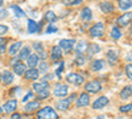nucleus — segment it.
<instances>
[{
  "mask_svg": "<svg viewBox=\"0 0 132 119\" xmlns=\"http://www.w3.org/2000/svg\"><path fill=\"white\" fill-rule=\"evenodd\" d=\"M37 119H58L57 111L50 106H45L37 111Z\"/></svg>",
  "mask_w": 132,
  "mask_h": 119,
  "instance_id": "f257e3e1",
  "label": "nucleus"
},
{
  "mask_svg": "<svg viewBox=\"0 0 132 119\" xmlns=\"http://www.w3.org/2000/svg\"><path fill=\"white\" fill-rule=\"evenodd\" d=\"M66 82L70 83V85H74V86H81L83 82H85V78L82 77L81 74L78 73H68L65 77Z\"/></svg>",
  "mask_w": 132,
  "mask_h": 119,
  "instance_id": "f03ea898",
  "label": "nucleus"
},
{
  "mask_svg": "<svg viewBox=\"0 0 132 119\" xmlns=\"http://www.w3.org/2000/svg\"><path fill=\"white\" fill-rule=\"evenodd\" d=\"M104 33V24L103 23H96L94 24L90 29H89V35L93 38H98V37H102Z\"/></svg>",
  "mask_w": 132,
  "mask_h": 119,
  "instance_id": "7ed1b4c3",
  "label": "nucleus"
},
{
  "mask_svg": "<svg viewBox=\"0 0 132 119\" xmlns=\"http://www.w3.org/2000/svg\"><path fill=\"white\" fill-rule=\"evenodd\" d=\"M69 93V86L65 85V83H57L54 86V90H53V95L57 97V98H63L66 97Z\"/></svg>",
  "mask_w": 132,
  "mask_h": 119,
  "instance_id": "20e7f679",
  "label": "nucleus"
},
{
  "mask_svg": "<svg viewBox=\"0 0 132 119\" xmlns=\"http://www.w3.org/2000/svg\"><path fill=\"white\" fill-rule=\"evenodd\" d=\"M85 90L89 94H96L102 90V83L99 81H90L85 85Z\"/></svg>",
  "mask_w": 132,
  "mask_h": 119,
  "instance_id": "39448f33",
  "label": "nucleus"
},
{
  "mask_svg": "<svg viewBox=\"0 0 132 119\" xmlns=\"http://www.w3.org/2000/svg\"><path fill=\"white\" fill-rule=\"evenodd\" d=\"M132 23V12H126L123 13L122 16H119L116 19V25L119 28H123V27H127Z\"/></svg>",
  "mask_w": 132,
  "mask_h": 119,
  "instance_id": "423d86ee",
  "label": "nucleus"
},
{
  "mask_svg": "<svg viewBox=\"0 0 132 119\" xmlns=\"http://www.w3.org/2000/svg\"><path fill=\"white\" fill-rule=\"evenodd\" d=\"M58 45L61 46L62 50L70 53V52L75 48V40H74V38H62V40L58 42Z\"/></svg>",
  "mask_w": 132,
  "mask_h": 119,
  "instance_id": "0eeeda50",
  "label": "nucleus"
},
{
  "mask_svg": "<svg viewBox=\"0 0 132 119\" xmlns=\"http://www.w3.org/2000/svg\"><path fill=\"white\" fill-rule=\"evenodd\" d=\"M110 99L107 98L106 95H102V97H99V98H96L94 102H93V109L94 110H102L104 109V107L108 105Z\"/></svg>",
  "mask_w": 132,
  "mask_h": 119,
  "instance_id": "6e6552de",
  "label": "nucleus"
},
{
  "mask_svg": "<svg viewBox=\"0 0 132 119\" xmlns=\"http://www.w3.org/2000/svg\"><path fill=\"white\" fill-rule=\"evenodd\" d=\"M75 105L77 107H86L90 105V94L89 93H82L79 94V97L75 99Z\"/></svg>",
  "mask_w": 132,
  "mask_h": 119,
  "instance_id": "1a4fd4ad",
  "label": "nucleus"
},
{
  "mask_svg": "<svg viewBox=\"0 0 132 119\" xmlns=\"http://www.w3.org/2000/svg\"><path fill=\"white\" fill-rule=\"evenodd\" d=\"M50 58L54 62H58V61L62 60V49H61L60 45L52 46V49H50Z\"/></svg>",
  "mask_w": 132,
  "mask_h": 119,
  "instance_id": "9d476101",
  "label": "nucleus"
},
{
  "mask_svg": "<svg viewBox=\"0 0 132 119\" xmlns=\"http://www.w3.org/2000/svg\"><path fill=\"white\" fill-rule=\"evenodd\" d=\"M90 69L93 72H102L106 69V61L104 60H101V58H98V60H94L90 65Z\"/></svg>",
  "mask_w": 132,
  "mask_h": 119,
  "instance_id": "9b49d317",
  "label": "nucleus"
},
{
  "mask_svg": "<svg viewBox=\"0 0 132 119\" xmlns=\"http://www.w3.org/2000/svg\"><path fill=\"white\" fill-rule=\"evenodd\" d=\"M40 77V70L36 68H29L25 73H24V78L25 80H30V81H36Z\"/></svg>",
  "mask_w": 132,
  "mask_h": 119,
  "instance_id": "f8f14e48",
  "label": "nucleus"
},
{
  "mask_svg": "<svg viewBox=\"0 0 132 119\" xmlns=\"http://www.w3.org/2000/svg\"><path fill=\"white\" fill-rule=\"evenodd\" d=\"M70 105H71V101H70L69 98L60 99V101H57V103H56V109L60 110V111H66V110H69Z\"/></svg>",
  "mask_w": 132,
  "mask_h": 119,
  "instance_id": "ddd939ff",
  "label": "nucleus"
},
{
  "mask_svg": "<svg viewBox=\"0 0 132 119\" xmlns=\"http://www.w3.org/2000/svg\"><path fill=\"white\" fill-rule=\"evenodd\" d=\"M17 109V101L16 99H9L5 102V105L3 106V110L5 113H15V110Z\"/></svg>",
  "mask_w": 132,
  "mask_h": 119,
  "instance_id": "4468645a",
  "label": "nucleus"
},
{
  "mask_svg": "<svg viewBox=\"0 0 132 119\" xmlns=\"http://www.w3.org/2000/svg\"><path fill=\"white\" fill-rule=\"evenodd\" d=\"M79 17H81V20H83V21H91V20H93V11H91L89 7L82 8L81 13H79Z\"/></svg>",
  "mask_w": 132,
  "mask_h": 119,
  "instance_id": "2eb2a0df",
  "label": "nucleus"
},
{
  "mask_svg": "<svg viewBox=\"0 0 132 119\" xmlns=\"http://www.w3.org/2000/svg\"><path fill=\"white\" fill-rule=\"evenodd\" d=\"M38 64H40V56L37 54V53H35V54H30V56L27 58V65H28L29 68H36Z\"/></svg>",
  "mask_w": 132,
  "mask_h": 119,
  "instance_id": "dca6fc26",
  "label": "nucleus"
},
{
  "mask_svg": "<svg viewBox=\"0 0 132 119\" xmlns=\"http://www.w3.org/2000/svg\"><path fill=\"white\" fill-rule=\"evenodd\" d=\"M38 109H40V101L28 102V103H25V107H24L25 113H33V111H37Z\"/></svg>",
  "mask_w": 132,
  "mask_h": 119,
  "instance_id": "f3484780",
  "label": "nucleus"
},
{
  "mask_svg": "<svg viewBox=\"0 0 132 119\" xmlns=\"http://www.w3.org/2000/svg\"><path fill=\"white\" fill-rule=\"evenodd\" d=\"M13 73L17 74V75H24V73L27 72V65L23 64V62H17L13 65Z\"/></svg>",
  "mask_w": 132,
  "mask_h": 119,
  "instance_id": "a211bd4d",
  "label": "nucleus"
},
{
  "mask_svg": "<svg viewBox=\"0 0 132 119\" xmlns=\"http://www.w3.org/2000/svg\"><path fill=\"white\" fill-rule=\"evenodd\" d=\"M49 82L48 81H40V82H35L33 83V90L36 93L41 91V90H45V89H49Z\"/></svg>",
  "mask_w": 132,
  "mask_h": 119,
  "instance_id": "6ab92c4d",
  "label": "nucleus"
},
{
  "mask_svg": "<svg viewBox=\"0 0 132 119\" xmlns=\"http://www.w3.org/2000/svg\"><path fill=\"white\" fill-rule=\"evenodd\" d=\"M99 8H101L103 13H111L114 11V4L111 2H102L99 4Z\"/></svg>",
  "mask_w": 132,
  "mask_h": 119,
  "instance_id": "aec40b11",
  "label": "nucleus"
},
{
  "mask_svg": "<svg viewBox=\"0 0 132 119\" xmlns=\"http://www.w3.org/2000/svg\"><path fill=\"white\" fill-rule=\"evenodd\" d=\"M27 28H28V32H29V33H36V32H38L40 30V28H41V25L40 24H37L36 23V21H33V20H28L27 21Z\"/></svg>",
  "mask_w": 132,
  "mask_h": 119,
  "instance_id": "412c9836",
  "label": "nucleus"
},
{
  "mask_svg": "<svg viewBox=\"0 0 132 119\" xmlns=\"http://www.w3.org/2000/svg\"><path fill=\"white\" fill-rule=\"evenodd\" d=\"M131 97H132V85H127L122 89V91H120V98L128 99V98H131Z\"/></svg>",
  "mask_w": 132,
  "mask_h": 119,
  "instance_id": "4be33fe9",
  "label": "nucleus"
},
{
  "mask_svg": "<svg viewBox=\"0 0 132 119\" xmlns=\"http://www.w3.org/2000/svg\"><path fill=\"white\" fill-rule=\"evenodd\" d=\"M87 46H89L87 41L82 40V41H79L78 44H77V46H75L74 49H75V52H77V54H83L85 52H87Z\"/></svg>",
  "mask_w": 132,
  "mask_h": 119,
  "instance_id": "5701e85b",
  "label": "nucleus"
},
{
  "mask_svg": "<svg viewBox=\"0 0 132 119\" xmlns=\"http://www.w3.org/2000/svg\"><path fill=\"white\" fill-rule=\"evenodd\" d=\"M21 48H23V42H21V41H16V42H13V44L9 46L8 52H9V54H11V56H15L16 53L20 52Z\"/></svg>",
  "mask_w": 132,
  "mask_h": 119,
  "instance_id": "b1692460",
  "label": "nucleus"
},
{
  "mask_svg": "<svg viewBox=\"0 0 132 119\" xmlns=\"http://www.w3.org/2000/svg\"><path fill=\"white\" fill-rule=\"evenodd\" d=\"M106 57H107V61H108L110 65H115V64L118 62V60H119L118 53H116L115 50H108L107 54H106Z\"/></svg>",
  "mask_w": 132,
  "mask_h": 119,
  "instance_id": "393cba45",
  "label": "nucleus"
},
{
  "mask_svg": "<svg viewBox=\"0 0 132 119\" xmlns=\"http://www.w3.org/2000/svg\"><path fill=\"white\" fill-rule=\"evenodd\" d=\"M33 48L36 49V53L40 56V58H42V60L46 58V52H45V49L42 48L41 42H35V44H33Z\"/></svg>",
  "mask_w": 132,
  "mask_h": 119,
  "instance_id": "a878e982",
  "label": "nucleus"
},
{
  "mask_svg": "<svg viewBox=\"0 0 132 119\" xmlns=\"http://www.w3.org/2000/svg\"><path fill=\"white\" fill-rule=\"evenodd\" d=\"M13 74L12 73H11L9 70H5L3 74H2V81H3V83L4 85H11V83H12L13 82Z\"/></svg>",
  "mask_w": 132,
  "mask_h": 119,
  "instance_id": "bb28decb",
  "label": "nucleus"
},
{
  "mask_svg": "<svg viewBox=\"0 0 132 119\" xmlns=\"http://www.w3.org/2000/svg\"><path fill=\"white\" fill-rule=\"evenodd\" d=\"M30 54H32L30 46H23V48L20 49V52H19V58L20 60H27Z\"/></svg>",
  "mask_w": 132,
  "mask_h": 119,
  "instance_id": "cd10ccee",
  "label": "nucleus"
},
{
  "mask_svg": "<svg viewBox=\"0 0 132 119\" xmlns=\"http://www.w3.org/2000/svg\"><path fill=\"white\" fill-rule=\"evenodd\" d=\"M118 5L122 11H128L132 8V0H118Z\"/></svg>",
  "mask_w": 132,
  "mask_h": 119,
  "instance_id": "c85d7f7f",
  "label": "nucleus"
},
{
  "mask_svg": "<svg viewBox=\"0 0 132 119\" xmlns=\"http://www.w3.org/2000/svg\"><path fill=\"white\" fill-rule=\"evenodd\" d=\"M122 36H123V35H122V29H120L118 25H114V27L111 28V37H112L114 40H119Z\"/></svg>",
  "mask_w": 132,
  "mask_h": 119,
  "instance_id": "c756f323",
  "label": "nucleus"
},
{
  "mask_svg": "<svg viewBox=\"0 0 132 119\" xmlns=\"http://www.w3.org/2000/svg\"><path fill=\"white\" fill-rule=\"evenodd\" d=\"M101 50H102V48L99 46V45H96V44H90L89 46H87V53H89L90 56L96 54V53H99Z\"/></svg>",
  "mask_w": 132,
  "mask_h": 119,
  "instance_id": "7c9ffc66",
  "label": "nucleus"
},
{
  "mask_svg": "<svg viewBox=\"0 0 132 119\" xmlns=\"http://www.w3.org/2000/svg\"><path fill=\"white\" fill-rule=\"evenodd\" d=\"M45 20L48 21V23L53 24V23H56L57 21V15L53 12V11H48V12L45 13Z\"/></svg>",
  "mask_w": 132,
  "mask_h": 119,
  "instance_id": "2f4dec72",
  "label": "nucleus"
},
{
  "mask_svg": "<svg viewBox=\"0 0 132 119\" xmlns=\"http://www.w3.org/2000/svg\"><path fill=\"white\" fill-rule=\"evenodd\" d=\"M49 95H50V91H49V89L41 90V91H38V93H37V99H38V101H44V99H46Z\"/></svg>",
  "mask_w": 132,
  "mask_h": 119,
  "instance_id": "473e14b6",
  "label": "nucleus"
},
{
  "mask_svg": "<svg viewBox=\"0 0 132 119\" xmlns=\"http://www.w3.org/2000/svg\"><path fill=\"white\" fill-rule=\"evenodd\" d=\"M11 9H12L13 12L16 13V16H17V17H23V16H25V12H24V11L21 9L19 5H15V4H12V5H11Z\"/></svg>",
  "mask_w": 132,
  "mask_h": 119,
  "instance_id": "72a5a7b5",
  "label": "nucleus"
},
{
  "mask_svg": "<svg viewBox=\"0 0 132 119\" xmlns=\"http://www.w3.org/2000/svg\"><path fill=\"white\" fill-rule=\"evenodd\" d=\"M38 70H40V73H46V72L49 70V64H48L45 60L40 61V64H38Z\"/></svg>",
  "mask_w": 132,
  "mask_h": 119,
  "instance_id": "f704fd0d",
  "label": "nucleus"
},
{
  "mask_svg": "<svg viewBox=\"0 0 132 119\" xmlns=\"http://www.w3.org/2000/svg\"><path fill=\"white\" fill-rule=\"evenodd\" d=\"M85 62H86V58H85L83 54H77V57H75V60H74V64H75V65L82 66V65H85Z\"/></svg>",
  "mask_w": 132,
  "mask_h": 119,
  "instance_id": "c9c22d12",
  "label": "nucleus"
},
{
  "mask_svg": "<svg viewBox=\"0 0 132 119\" xmlns=\"http://www.w3.org/2000/svg\"><path fill=\"white\" fill-rule=\"evenodd\" d=\"M132 110V103H127V105H123L119 107V111L122 114H126V113H129Z\"/></svg>",
  "mask_w": 132,
  "mask_h": 119,
  "instance_id": "e433bc0d",
  "label": "nucleus"
},
{
  "mask_svg": "<svg viewBox=\"0 0 132 119\" xmlns=\"http://www.w3.org/2000/svg\"><path fill=\"white\" fill-rule=\"evenodd\" d=\"M124 72H126V75H127V78L132 81V64H127L126 65V68H124Z\"/></svg>",
  "mask_w": 132,
  "mask_h": 119,
  "instance_id": "4c0bfd02",
  "label": "nucleus"
},
{
  "mask_svg": "<svg viewBox=\"0 0 132 119\" xmlns=\"http://www.w3.org/2000/svg\"><path fill=\"white\" fill-rule=\"evenodd\" d=\"M7 48V38L0 37V53H4Z\"/></svg>",
  "mask_w": 132,
  "mask_h": 119,
  "instance_id": "58836bf2",
  "label": "nucleus"
},
{
  "mask_svg": "<svg viewBox=\"0 0 132 119\" xmlns=\"http://www.w3.org/2000/svg\"><path fill=\"white\" fill-rule=\"evenodd\" d=\"M63 69H65V62L61 60V62H60V66H58V68H57V70H56V74H57V77H58V78H61V74H62Z\"/></svg>",
  "mask_w": 132,
  "mask_h": 119,
  "instance_id": "ea45409f",
  "label": "nucleus"
},
{
  "mask_svg": "<svg viewBox=\"0 0 132 119\" xmlns=\"http://www.w3.org/2000/svg\"><path fill=\"white\" fill-rule=\"evenodd\" d=\"M46 33L49 35V33H56V32H58V28L56 27V25H48V28H46Z\"/></svg>",
  "mask_w": 132,
  "mask_h": 119,
  "instance_id": "a19ab883",
  "label": "nucleus"
},
{
  "mask_svg": "<svg viewBox=\"0 0 132 119\" xmlns=\"http://www.w3.org/2000/svg\"><path fill=\"white\" fill-rule=\"evenodd\" d=\"M7 32H8V27H7V25H4V24H0V36L5 35Z\"/></svg>",
  "mask_w": 132,
  "mask_h": 119,
  "instance_id": "79ce46f5",
  "label": "nucleus"
},
{
  "mask_svg": "<svg viewBox=\"0 0 132 119\" xmlns=\"http://www.w3.org/2000/svg\"><path fill=\"white\" fill-rule=\"evenodd\" d=\"M32 97H33V93H32V91H28V93H27V94L24 95V98H23V102H24V103H27V102H28V101H29V99L32 98Z\"/></svg>",
  "mask_w": 132,
  "mask_h": 119,
  "instance_id": "37998d69",
  "label": "nucleus"
},
{
  "mask_svg": "<svg viewBox=\"0 0 132 119\" xmlns=\"http://www.w3.org/2000/svg\"><path fill=\"white\" fill-rule=\"evenodd\" d=\"M8 16V11L7 9H0V19H5Z\"/></svg>",
  "mask_w": 132,
  "mask_h": 119,
  "instance_id": "c03bdc74",
  "label": "nucleus"
},
{
  "mask_svg": "<svg viewBox=\"0 0 132 119\" xmlns=\"http://www.w3.org/2000/svg\"><path fill=\"white\" fill-rule=\"evenodd\" d=\"M11 119H21V115L19 113H12V115H11Z\"/></svg>",
  "mask_w": 132,
  "mask_h": 119,
  "instance_id": "a18cd8bd",
  "label": "nucleus"
},
{
  "mask_svg": "<svg viewBox=\"0 0 132 119\" xmlns=\"http://www.w3.org/2000/svg\"><path fill=\"white\" fill-rule=\"evenodd\" d=\"M79 3H82V0H73V2H70V5H78Z\"/></svg>",
  "mask_w": 132,
  "mask_h": 119,
  "instance_id": "49530a36",
  "label": "nucleus"
},
{
  "mask_svg": "<svg viewBox=\"0 0 132 119\" xmlns=\"http://www.w3.org/2000/svg\"><path fill=\"white\" fill-rule=\"evenodd\" d=\"M17 62H20V58H19V57H17V58H12V60H11V65H12V66H13L15 64H17Z\"/></svg>",
  "mask_w": 132,
  "mask_h": 119,
  "instance_id": "de8ad7c7",
  "label": "nucleus"
},
{
  "mask_svg": "<svg viewBox=\"0 0 132 119\" xmlns=\"http://www.w3.org/2000/svg\"><path fill=\"white\" fill-rule=\"evenodd\" d=\"M50 80H53V75L52 74H46L45 77H44V81H50Z\"/></svg>",
  "mask_w": 132,
  "mask_h": 119,
  "instance_id": "09e8293b",
  "label": "nucleus"
},
{
  "mask_svg": "<svg viewBox=\"0 0 132 119\" xmlns=\"http://www.w3.org/2000/svg\"><path fill=\"white\" fill-rule=\"evenodd\" d=\"M75 98H77V94H75V93H73V94H70V95H69V99H70L71 102H73V101H75Z\"/></svg>",
  "mask_w": 132,
  "mask_h": 119,
  "instance_id": "8fccbe9b",
  "label": "nucleus"
},
{
  "mask_svg": "<svg viewBox=\"0 0 132 119\" xmlns=\"http://www.w3.org/2000/svg\"><path fill=\"white\" fill-rule=\"evenodd\" d=\"M126 60H127V61H132V53H128L127 57H126Z\"/></svg>",
  "mask_w": 132,
  "mask_h": 119,
  "instance_id": "3c124183",
  "label": "nucleus"
},
{
  "mask_svg": "<svg viewBox=\"0 0 132 119\" xmlns=\"http://www.w3.org/2000/svg\"><path fill=\"white\" fill-rule=\"evenodd\" d=\"M3 111H4V110H3V109H2V107H0V114H2V113H3Z\"/></svg>",
  "mask_w": 132,
  "mask_h": 119,
  "instance_id": "603ef678",
  "label": "nucleus"
},
{
  "mask_svg": "<svg viewBox=\"0 0 132 119\" xmlns=\"http://www.w3.org/2000/svg\"><path fill=\"white\" fill-rule=\"evenodd\" d=\"M0 5H3V0H0Z\"/></svg>",
  "mask_w": 132,
  "mask_h": 119,
  "instance_id": "864d4df0",
  "label": "nucleus"
},
{
  "mask_svg": "<svg viewBox=\"0 0 132 119\" xmlns=\"http://www.w3.org/2000/svg\"><path fill=\"white\" fill-rule=\"evenodd\" d=\"M129 32H131V35H132V25H131V29H129Z\"/></svg>",
  "mask_w": 132,
  "mask_h": 119,
  "instance_id": "5fc2aeb1",
  "label": "nucleus"
},
{
  "mask_svg": "<svg viewBox=\"0 0 132 119\" xmlns=\"http://www.w3.org/2000/svg\"><path fill=\"white\" fill-rule=\"evenodd\" d=\"M115 119H123V118H115Z\"/></svg>",
  "mask_w": 132,
  "mask_h": 119,
  "instance_id": "6e6d98bb",
  "label": "nucleus"
},
{
  "mask_svg": "<svg viewBox=\"0 0 132 119\" xmlns=\"http://www.w3.org/2000/svg\"><path fill=\"white\" fill-rule=\"evenodd\" d=\"M0 80H2V74H0Z\"/></svg>",
  "mask_w": 132,
  "mask_h": 119,
  "instance_id": "4d7b16f0",
  "label": "nucleus"
}]
</instances>
